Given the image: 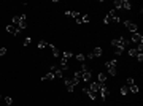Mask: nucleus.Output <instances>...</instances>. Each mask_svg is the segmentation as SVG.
Segmentation results:
<instances>
[{
  "mask_svg": "<svg viewBox=\"0 0 143 106\" xmlns=\"http://www.w3.org/2000/svg\"><path fill=\"white\" fill-rule=\"evenodd\" d=\"M111 44H113V48H124L126 49L129 44V40L124 37H119V38H114L113 41H111Z\"/></svg>",
  "mask_w": 143,
  "mask_h": 106,
  "instance_id": "nucleus-1",
  "label": "nucleus"
},
{
  "mask_svg": "<svg viewBox=\"0 0 143 106\" xmlns=\"http://www.w3.org/2000/svg\"><path fill=\"white\" fill-rule=\"evenodd\" d=\"M124 27L127 29L130 33H135L137 30H138V27H137V24H134V22H130V21H124Z\"/></svg>",
  "mask_w": 143,
  "mask_h": 106,
  "instance_id": "nucleus-2",
  "label": "nucleus"
},
{
  "mask_svg": "<svg viewBox=\"0 0 143 106\" xmlns=\"http://www.w3.org/2000/svg\"><path fill=\"white\" fill-rule=\"evenodd\" d=\"M81 71V81H84V82H89L91 78H92V73L89 71V70H79Z\"/></svg>",
  "mask_w": 143,
  "mask_h": 106,
  "instance_id": "nucleus-3",
  "label": "nucleus"
},
{
  "mask_svg": "<svg viewBox=\"0 0 143 106\" xmlns=\"http://www.w3.org/2000/svg\"><path fill=\"white\" fill-rule=\"evenodd\" d=\"M99 92L102 94V100H107V98H108L110 90H108V87H107L105 84H100V89H99Z\"/></svg>",
  "mask_w": 143,
  "mask_h": 106,
  "instance_id": "nucleus-4",
  "label": "nucleus"
},
{
  "mask_svg": "<svg viewBox=\"0 0 143 106\" xmlns=\"http://www.w3.org/2000/svg\"><path fill=\"white\" fill-rule=\"evenodd\" d=\"M64 84H65V87H67V90L70 92V94H72L73 90H75V86H73V81H72L70 78H64Z\"/></svg>",
  "mask_w": 143,
  "mask_h": 106,
  "instance_id": "nucleus-5",
  "label": "nucleus"
},
{
  "mask_svg": "<svg viewBox=\"0 0 143 106\" xmlns=\"http://www.w3.org/2000/svg\"><path fill=\"white\" fill-rule=\"evenodd\" d=\"M7 32L8 33H11V35H19V32H21V29H19L18 25H7Z\"/></svg>",
  "mask_w": 143,
  "mask_h": 106,
  "instance_id": "nucleus-6",
  "label": "nucleus"
},
{
  "mask_svg": "<svg viewBox=\"0 0 143 106\" xmlns=\"http://www.w3.org/2000/svg\"><path fill=\"white\" fill-rule=\"evenodd\" d=\"M83 92L87 95V97H89L91 100H95V98H97V94H95V92H92V90H89L87 87H84V89H83Z\"/></svg>",
  "mask_w": 143,
  "mask_h": 106,
  "instance_id": "nucleus-7",
  "label": "nucleus"
},
{
  "mask_svg": "<svg viewBox=\"0 0 143 106\" xmlns=\"http://www.w3.org/2000/svg\"><path fill=\"white\" fill-rule=\"evenodd\" d=\"M130 40H132L134 43H143V37H142L140 33H137V32H135V33H132V38H130Z\"/></svg>",
  "mask_w": 143,
  "mask_h": 106,
  "instance_id": "nucleus-8",
  "label": "nucleus"
},
{
  "mask_svg": "<svg viewBox=\"0 0 143 106\" xmlns=\"http://www.w3.org/2000/svg\"><path fill=\"white\" fill-rule=\"evenodd\" d=\"M51 73H53L56 78H62V70L57 68V67H51Z\"/></svg>",
  "mask_w": 143,
  "mask_h": 106,
  "instance_id": "nucleus-9",
  "label": "nucleus"
},
{
  "mask_svg": "<svg viewBox=\"0 0 143 106\" xmlns=\"http://www.w3.org/2000/svg\"><path fill=\"white\" fill-rule=\"evenodd\" d=\"M84 22H89V16L87 14H81L76 19V24H84Z\"/></svg>",
  "mask_w": 143,
  "mask_h": 106,
  "instance_id": "nucleus-10",
  "label": "nucleus"
},
{
  "mask_svg": "<svg viewBox=\"0 0 143 106\" xmlns=\"http://www.w3.org/2000/svg\"><path fill=\"white\" fill-rule=\"evenodd\" d=\"M116 65H118V60H116V59H114V60L105 62V67H107V68H116Z\"/></svg>",
  "mask_w": 143,
  "mask_h": 106,
  "instance_id": "nucleus-11",
  "label": "nucleus"
},
{
  "mask_svg": "<svg viewBox=\"0 0 143 106\" xmlns=\"http://www.w3.org/2000/svg\"><path fill=\"white\" fill-rule=\"evenodd\" d=\"M99 89H100V84H99V82H91L89 90H92V92H95V94H97V92H99Z\"/></svg>",
  "mask_w": 143,
  "mask_h": 106,
  "instance_id": "nucleus-12",
  "label": "nucleus"
},
{
  "mask_svg": "<svg viewBox=\"0 0 143 106\" xmlns=\"http://www.w3.org/2000/svg\"><path fill=\"white\" fill-rule=\"evenodd\" d=\"M121 6L124 8V10H130V8H132V3L129 2V0H121Z\"/></svg>",
  "mask_w": 143,
  "mask_h": 106,
  "instance_id": "nucleus-13",
  "label": "nucleus"
},
{
  "mask_svg": "<svg viewBox=\"0 0 143 106\" xmlns=\"http://www.w3.org/2000/svg\"><path fill=\"white\" fill-rule=\"evenodd\" d=\"M99 84H105L107 82V75L105 73H99V81H97Z\"/></svg>",
  "mask_w": 143,
  "mask_h": 106,
  "instance_id": "nucleus-14",
  "label": "nucleus"
},
{
  "mask_svg": "<svg viewBox=\"0 0 143 106\" xmlns=\"http://www.w3.org/2000/svg\"><path fill=\"white\" fill-rule=\"evenodd\" d=\"M60 67H62L64 70H67V68H68V59L62 57V59H60Z\"/></svg>",
  "mask_w": 143,
  "mask_h": 106,
  "instance_id": "nucleus-15",
  "label": "nucleus"
},
{
  "mask_svg": "<svg viewBox=\"0 0 143 106\" xmlns=\"http://www.w3.org/2000/svg\"><path fill=\"white\" fill-rule=\"evenodd\" d=\"M54 78H56V76H54V75H53V73L49 71V73H48V75H45V76H43V78H42V81H53V79H54Z\"/></svg>",
  "mask_w": 143,
  "mask_h": 106,
  "instance_id": "nucleus-16",
  "label": "nucleus"
},
{
  "mask_svg": "<svg viewBox=\"0 0 143 106\" xmlns=\"http://www.w3.org/2000/svg\"><path fill=\"white\" fill-rule=\"evenodd\" d=\"M49 48H51V51H53V57H59L60 56V51L57 49L56 46H51V44H49Z\"/></svg>",
  "mask_w": 143,
  "mask_h": 106,
  "instance_id": "nucleus-17",
  "label": "nucleus"
},
{
  "mask_svg": "<svg viewBox=\"0 0 143 106\" xmlns=\"http://www.w3.org/2000/svg\"><path fill=\"white\" fill-rule=\"evenodd\" d=\"M21 21H22V18H21V16H13V25H18V27H19Z\"/></svg>",
  "mask_w": 143,
  "mask_h": 106,
  "instance_id": "nucleus-18",
  "label": "nucleus"
},
{
  "mask_svg": "<svg viewBox=\"0 0 143 106\" xmlns=\"http://www.w3.org/2000/svg\"><path fill=\"white\" fill-rule=\"evenodd\" d=\"M102 52H103V51H102V48H95V49L92 51V56H94V57H100Z\"/></svg>",
  "mask_w": 143,
  "mask_h": 106,
  "instance_id": "nucleus-19",
  "label": "nucleus"
},
{
  "mask_svg": "<svg viewBox=\"0 0 143 106\" xmlns=\"http://www.w3.org/2000/svg\"><path fill=\"white\" fill-rule=\"evenodd\" d=\"M129 92H132V94H137V92H138V86H137V84H132V86H129Z\"/></svg>",
  "mask_w": 143,
  "mask_h": 106,
  "instance_id": "nucleus-20",
  "label": "nucleus"
},
{
  "mask_svg": "<svg viewBox=\"0 0 143 106\" xmlns=\"http://www.w3.org/2000/svg\"><path fill=\"white\" fill-rule=\"evenodd\" d=\"M76 60L81 62V63H84V60H86V56H84V54H78V56H76Z\"/></svg>",
  "mask_w": 143,
  "mask_h": 106,
  "instance_id": "nucleus-21",
  "label": "nucleus"
},
{
  "mask_svg": "<svg viewBox=\"0 0 143 106\" xmlns=\"http://www.w3.org/2000/svg\"><path fill=\"white\" fill-rule=\"evenodd\" d=\"M49 46V43H46V41H40L38 43V49H45V48H48Z\"/></svg>",
  "mask_w": 143,
  "mask_h": 106,
  "instance_id": "nucleus-22",
  "label": "nucleus"
},
{
  "mask_svg": "<svg viewBox=\"0 0 143 106\" xmlns=\"http://www.w3.org/2000/svg\"><path fill=\"white\" fill-rule=\"evenodd\" d=\"M129 94V87L127 86H122V87H121V95H127Z\"/></svg>",
  "mask_w": 143,
  "mask_h": 106,
  "instance_id": "nucleus-23",
  "label": "nucleus"
},
{
  "mask_svg": "<svg viewBox=\"0 0 143 106\" xmlns=\"http://www.w3.org/2000/svg\"><path fill=\"white\" fill-rule=\"evenodd\" d=\"M5 103H7V106H11L13 105V98L11 97H5Z\"/></svg>",
  "mask_w": 143,
  "mask_h": 106,
  "instance_id": "nucleus-24",
  "label": "nucleus"
},
{
  "mask_svg": "<svg viewBox=\"0 0 143 106\" xmlns=\"http://www.w3.org/2000/svg\"><path fill=\"white\" fill-rule=\"evenodd\" d=\"M103 22H105L107 25H108V24H111V22H113V19L110 18V16H105V18H103Z\"/></svg>",
  "mask_w": 143,
  "mask_h": 106,
  "instance_id": "nucleus-25",
  "label": "nucleus"
},
{
  "mask_svg": "<svg viewBox=\"0 0 143 106\" xmlns=\"http://www.w3.org/2000/svg\"><path fill=\"white\" fill-rule=\"evenodd\" d=\"M114 52H116V56H121L124 52V48H114Z\"/></svg>",
  "mask_w": 143,
  "mask_h": 106,
  "instance_id": "nucleus-26",
  "label": "nucleus"
},
{
  "mask_svg": "<svg viewBox=\"0 0 143 106\" xmlns=\"http://www.w3.org/2000/svg\"><path fill=\"white\" fill-rule=\"evenodd\" d=\"M137 54H138V51H137V49H134V48H132V49H129V56H132V57H135Z\"/></svg>",
  "mask_w": 143,
  "mask_h": 106,
  "instance_id": "nucleus-27",
  "label": "nucleus"
},
{
  "mask_svg": "<svg viewBox=\"0 0 143 106\" xmlns=\"http://www.w3.org/2000/svg\"><path fill=\"white\" fill-rule=\"evenodd\" d=\"M114 8H116V10H121V8H122V6H121V0H114Z\"/></svg>",
  "mask_w": 143,
  "mask_h": 106,
  "instance_id": "nucleus-28",
  "label": "nucleus"
},
{
  "mask_svg": "<svg viewBox=\"0 0 143 106\" xmlns=\"http://www.w3.org/2000/svg\"><path fill=\"white\" fill-rule=\"evenodd\" d=\"M108 75L110 76H116V68H108Z\"/></svg>",
  "mask_w": 143,
  "mask_h": 106,
  "instance_id": "nucleus-29",
  "label": "nucleus"
},
{
  "mask_svg": "<svg viewBox=\"0 0 143 106\" xmlns=\"http://www.w3.org/2000/svg\"><path fill=\"white\" fill-rule=\"evenodd\" d=\"M7 52H8V49L5 48V46H3V48H0V56H7Z\"/></svg>",
  "mask_w": 143,
  "mask_h": 106,
  "instance_id": "nucleus-30",
  "label": "nucleus"
},
{
  "mask_svg": "<svg viewBox=\"0 0 143 106\" xmlns=\"http://www.w3.org/2000/svg\"><path fill=\"white\" fill-rule=\"evenodd\" d=\"M135 59H137L138 62H142V60H143V52H138V54L135 56Z\"/></svg>",
  "mask_w": 143,
  "mask_h": 106,
  "instance_id": "nucleus-31",
  "label": "nucleus"
},
{
  "mask_svg": "<svg viewBox=\"0 0 143 106\" xmlns=\"http://www.w3.org/2000/svg\"><path fill=\"white\" fill-rule=\"evenodd\" d=\"M70 16H73V18H76V19H78V18H79L81 14H79L78 11H70Z\"/></svg>",
  "mask_w": 143,
  "mask_h": 106,
  "instance_id": "nucleus-32",
  "label": "nucleus"
},
{
  "mask_svg": "<svg viewBox=\"0 0 143 106\" xmlns=\"http://www.w3.org/2000/svg\"><path fill=\"white\" fill-rule=\"evenodd\" d=\"M135 49L138 51V52H143V43H138V46H137Z\"/></svg>",
  "mask_w": 143,
  "mask_h": 106,
  "instance_id": "nucleus-33",
  "label": "nucleus"
},
{
  "mask_svg": "<svg viewBox=\"0 0 143 106\" xmlns=\"http://www.w3.org/2000/svg\"><path fill=\"white\" fill-rule=\"evenodd\" d=\"M72 56H73V54H72L70 51H65V52H64V57H65V59H70Z\"/></svg>",
  "mask_w": 143,
  "mask_h": 106,
  "instance_id": "nucleus-34",
  "label": "nucleus"
},
{
  "mask_svg": "<svg viewBox=\"0 0 143 106\" xmlns=\"http://www.w3.org/2000/svg\"><path fill=\"white\" fill-rule=\"evenodd\" d=\"M132 84H135L134 78H127V86H132Z\"/></svg>",
  "mask_w": 143,
  "mask_h": 106,
  "instance_id": "nucleus-35",
  "label": "nucleus"
},
{
  "mask_svg": "<svg viewBox=\"0 0 143 106\" xmlns=\"http://www.w3.org/2000/svg\"><path fill=\"white\" fill-rule=\"evenodd\" d=\"M107 16H110V18H114V16H116V13H114V10H110V13Z\"/></svg>",
  "mask_w": 143,
  "mask_h": 106,
  "instance_id": "nucleus-36",
  "label": "nucleus"
},
{
  "mask_svg": "<svg viewBox=\"0 0 143 106\" xmlns=\"http://www.w3.org/2000/svg\"><path fill=\"white\" fill-rule=\"evenodd\" d=\"M30 41H32V40H30V38H26V41H24V46H27V44H29Z\"/></svg>",
  "mask_w": 143,
  "mask_h": 106,
  "instance_id": "nucleus-37",
  "label": "nucleus"
},
{
  "mask_svg": "<svg viewBox=\"0 0 143 106\" xmlns=\"http://www.w3.org/2000/svg\"><path fill=\"white\" fill-rule=\"evenodd\" d=\"M86 59H89V60H91V59H95V57H94V56H92V52H91V54H89V56H86Z\"/></svg>",
  "mask_w": 143,
  "mask_h": 106,
  "instance_id": "nucleus-38",
  "label": "nucleus"
}]
</instances>
